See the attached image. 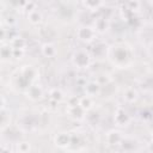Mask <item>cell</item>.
Returning a JSON list of instances; mask_svg holds the SVG:
<instances>
[{
    "label": "cell",
    "instance_id": "19",
    "mask_svg": "<svg viewBox=\"0 0 153 153\" xmlns=\"http://www.w3.org/2000/svg\"><path fill=\"white\" fill-rule=\"evenodd\" d=\"M10 45L13 48V49H25L26 47V41L25 38H23L22 36H16L11 39L10 42Z\"/></svg>",
    "mask_w": 153,
    "mask_h": 153
},
{
    "label": "cell",
    "instance_id": "3",
    "mask_svg": "<svg viewBox=\"0 0 153 153\" xmlns=\"http://www.w3.org/2000/svg\"><path fill=\"white\" fill-rule=\"evenodd\" d=\"M71 61H72V65L76 69L84 71V69H87V68L91 67L93 57L91 55V51H88L85 48H79V49L73 51Z\"/></svg>",
    "mask_w": 153,
    "mask_h": 153
},
{
    "label": "cell",
    "instance_id": "28",
    "mask_svg": "<svg viewBox=\"0 0 153 153\" xmlns=\"http://www.w3.org/2000/svg\"><path fill=\"white\" fill-rule=\"evenodd\" d=\"M0 7H1V0H0Z\"/></svg>",
    "mask_w": 153,
    "mask_h": 153
},
{
    "label": "cell",
    "instance_id": "16",
    "mask_svg": "<svg viewBox=\"0 0 153 153\" xmlns=\"http://www.w3.org/2000/svg\"><path fill=\"white\" fill-rule=\"evenodd\" d=\"M49 99L51 102L59 104V103H61V102L65 100V93H63V91L61 88H57V87L51 88L49 91Z\"/></svg>",
    "mask_w": 153,
    "mask_h": 153
},
{
    "label": "cell",
    "instance_id": "7",
    "mask_svg": "<svg viewBox=\"0 0 153 153\" xmlns=\"http://www.w3.org/2000/svg\"><path fill=\"white\" fill-rule=\"evenodd\" d=\"M66 114H67V116H68L72 121H74V122H81V121L85 120L86 111H85L79 104H74V105L67 104Z\"/></svg>",
    "mask_w": 153,
    "mask_h": 153
},
{
    "label": "cell",
    "instance_id": "11",
    "mask_svg": "<svg viewBox=\"0 0 153 153\" xmlns=\"http://www.w3.org/2000/svg\"><path fill=\"white\" fill-rule=\"evenodd\" d=\"M122 97H123V100L128 104H133L135 103L137 99H139V91L133 87V86H129V87H126L123 90V93H122Z\"/></svg>",
    "mask_w": 153,
    "mask_h": 153
},
{
    "label": "cell",
    "instance_id": "17",
    "mask_svg": "<svg viewBox=\"0 0 153 153\" xmlns=\"http://www.w3.org/2000/svg\"><path fill=\"white\" fill-rule=\"evenodd\" d=\"M106 51H108V45L104 44L103 42H98L93 47V51L91 53V55H92V57H103L102 54H104L106 57Z\"/></svg>",
    "mask_w": 153,
    "mask_h": 153
},
{
    "label": "cell",
    "instance_id": "23",
    "mask_svg": "<svg viewBox=\"0 0 153 153\" xmlns=\"http://www.w3.org/2000/svg\"><path fill=\"white\" fill-rule=\"evenodd\" d=\"M25 54V49H13L12 48V56L13 59H22Z\"/></svg>",
    "mask_w": 153,
    "mask_h": 153
},
{
    "label": "cell",
    "instance_id": "24",
    "mask_svg": "<svg viewBox=\"0 0 153 153\" xmlns=\"http://www.w3.org/2000/svg\"><path fill=\"white\" fill-rule=\"evenodd\" d=\"M6 36H7V31L6 29H4V25H2L0 26V43H2L6 39Z\"/></svg>",
    "mask_w": 153,
    "mask_h": 153
},
{
    "label": "cell",
    "instance_id": "21",
    "mask_svg": "<svg viewBox=\"0 0 153 153\" xmlns=\"http://www.w3.org/2000/svg\"><path fill=\"white\" fill-rule=\"evenodd\" d=\"M17 151L19 152H29L31 151V143L27 141H20L17 143Z\"/></svg>",
    "mask_w": 153,
    "mask_h": 153
},
{
    "label": "cell",
    "instance_id": "15",
    "mask_svg": "<svg viewBox=\"0 0 153 153\" xmlns=\"http://www.w3.org/2000/svg\"><path fill=\"white\" fill-rule=\"evenodd\" d=\"M79 105L87 112L94 108V98L84 94L82 97H79Z\"/></svg>",
    "mask_w": 153,
    "mask_h": 153
},
{
    "label": "cell",
    "instance_id": "10",
    "mask_svg": "<svg viewBox=\"0 0 153 153\" xmlns=\"http://www.w3.org/2000/svg\"><path fill=\"white\" fill-rule=\"evenodd\" d=\"M54 143L59 148H68L71 146V133L69 131H60L54 136Z\"/></svg>",
    "mask_w": 153,
    "mask_h": 153
},
{
    "label": "cell",
    "instance_id": "8",
    "mask_svg": "<svg viewBox=\"0 0 153 153\" xmlns=\"http://www.w3.org/2000/svg\"><path fill=\"white\" fill-rule=\"evenodd\" d=\"M124 139L123 133L120 129H110L105 133V142L109 146H120Z\"/></svg>",
    "mask_w": 153,
    "mask_h": 153
},
{
    "label": "cell",
    "instance_id": "20",
    "mask_svg": "<svg viewBox=\"0 0 153 153\" xmlns=\"http://www.w3.org/2000/svg\"><path fill=\"white\" fill-rule=\"evenodd\" d=\"M27 19H29V22L31 24L37 25V24H39L42 22V13L36 8L33 11H31V12H27Z\"/></svg>",
    "mask_w": 153,
    "mask_h": 153
},
{
    "label": "cell",
    "instance_id": "22",
    "mask_svg": "<svg viewBox=\"0 0 153 153\" xmlns=\"http://www.w3.org/2000/svg\"><path fill=\"white\" fill-rule=\"evenodd\" d=\"M8 124V115L6 112V109L0 111V127H5Z\"/></svg>",
    "mask_w": 153,
    "mask_h": 153
},
{
    "label": "cell",
    "instance_id": "1",
    "mask_svg": "<svg viewBox=\"0 0 153 153\" xmlns=\"http://www.w3.org/2000/svg\"><path fill=\"white\" fill-rule=\"evenodd\" d=\"M106 59L109 62L120 69L128 68L133 65L135 54L131 48L126 42H116L111 45H108V51H106Z\"/></svg>",
    "mask_w": 153,
    "mask_h": 153
},
{
    "label": "cell",
    "instance_id": "27",
    "mask_svg": "<svg viewBox=\"0 0 153 153\" xmlns=\"http://www.w3.org/2000/svg\"><path fill=\"white\" fill-rule=\"evenodd\" d=\"M106 1H116V0H106Z\"/></svg>",
    "mask_w": 153,
    "mask_h": 153
},
{
    "label": "cell",
    "instance_id": "13",
    "mask_svg": "<svg viewBox=\"0 0 153 153\" xmlns=\"http://www.w3.org/2000/svg\"><path fill=\"white\" fill-rule=\"evenodd\" d=\"M93 29L96 30L97 33H104L108 29H109V20L104 17H99L94 20V25Z\"/></svg>",
    "mask_w": 153,
    "mask_h": 153
},
{
    "label": "cell",
    "instance_id": "18",
    "mask_svg": "<svg viewBox=\"0 0 153 153\" xmlns=\"http://www.w3.org/2000/svg\"><path fill=\"white\" fill-rule=\"evenodd\" d=\"M11 59H13V56H12V47L10 44H2L0 47V60L8 61Z\"/></svg>",
    "mask_w": 153,
    "mask_h": 153
},
{
    "label": "cell",
    "instance_id": "5",
    "mask_svg": "<svg viewBox=\"0 0 153 153\" xmlns=\"http://www.w3.org/2000/svg\"><path fill=\"white\" fill-rule=\"evenodd\" d=\"M130 122H131V116L129 115V112L122 106L116 108V110L114 111V124L117 128H124L128 127Z\"/></svg>",
    "mask_w": 153,
    "mask_h": 153
},
{
    "label": "cell",
    "instance_id": "14",
    "mask_svg": "<svg viewBox=\"0 0 153 153\" xmlns=\"http://www.w3.org/2000/svg\"><path fill=\"white\" fill-rule=\"evenodd\" d=\"M105 0H82V6L91 11V12H96L98 10H100V7L104 5Z\"/></svg>",
    "mask_w": 153,
    "mask_h": 153
},
{
    "label": "cell",
    "instance_id": "25",
    "mask_svg": "<svg viewBox=\"0 0 153 153\" xmlns=\"http://www.w3.org/2000/svg\"><path fill=\"white\" fill-rule=\"evenodd\" d=\"M6 109V99H5V97L0 93V111H2V110H5Z\"/></svg>",
    "mask_w": 153,
    "mask_h": 153
},
{
    "label": "cell",
    "instance_id": "6",
    "mask_svg": "<svg viewBox=\"0 0 153 153\" xmlns=\"http://www.w3.org/2000/svg\"><path fill=\"white\" fill-rule=\"evenodd\" d=\"M24 94L26 96L27 99H30L31 102H38L43 98L44 96V90L42 87V85H39L37 81L31 84L25 91H24Z\"/></svg>",
    "mask_w": 153,
    "mask_h": 153
},
{
    "label": "cell",
    "instance_id": "26",
    "mask_svg": "<svg viewBox=\"0 0 153 153\" xmlns=\"http://www.w3.org/2000/svg\"><path fill=\"white\" fill-rule=\"evenodd\" d=\"M4 22H5V17H4V14H2V12L0 10V26L4 25Z\"/></svg>",
    "mask_w": 153,
    "mask_h": 153
},
{
    "label": "cell",
    "instance_id": "12",
    "mask_svg": "<svg viewBox=\"0 0 153 153\" xmlns=\"http://www.w3.org/2000/svg\"><path fill=\"white\" fill-rule=\"evenodd\" d=\"M41 53L47 59H54L57 55V49H56V45L54 43L45 42L41 45Z\"/></svg>",
    "mask_w": 153,
    "mask_h": 153
},
{
    "label": "cell",
    "instance_id": "4",
    "mask_svg": "<svg viewBox=\"0 0 153 153\" xmlns=\"http://www.w3.org/2000/svg\"><path fill=\"white\" fill-rule=\"evenodd\" d=\"M97 32L93 29V26L90 25H81L76 29V38L82 43H93L96 41Z\"/></svg>",
    "mask_w": 153,
    "mask_h": 153
},
{
    "label": "cell",
    "instance_id": "2",
    "mask_svg": "<svg viewBox=\"0 0 153 153\" xmlns=\"http://www.w3.org/2000/svg\"><path fill=\"white\" fill-rule=\"evenodd\" d=\"M38 79V71L30 65L22 66L20 69L16 72L13 75V84L18 90H22L23 92L33 82H36Z\"/></svg>",
    "mask_w": 153,
    "mask_h": 153
},
{
    "label": "cell",
    "instance_id": "9",
    "mask_svg": "<svg viewBox=\"0 0 153 153\" xmlns=\"http://www.w3.org/2000/svg\"><path fill=\"white\" fill-rule=\"evenodd\" d=\"M84 88V94L90 96L92 98L98 97L102 93V86L96 81V80H88L85 82V85L82 86Z\"/></svg>",
    "mask_w": 153,
    "mask_h": 153
}]
</instances>
